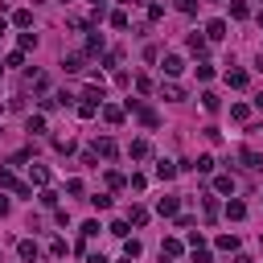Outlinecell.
Masks as SVG:
<instances>
[{"label":"cell","mask_w":263,"mask_h":263,"mask_svg":"<svg viewBox=\"0 0 263 263\" xmlns=\"http://www.w3.org/2000/svg\"><path fill=\"white\" fill-rule=\"evenodd\" d=\"M0 189H13L17 197H33V185H25V181H17L9 169H0Z\"/></svg>","instance_id":"obj_1"},{"label":"cell","mask_w":263,"mask_h":263,"mask_svg":"<svg viewBox=\"0 0 263 263\" xmlns=\"http://www.w3.org/2000/svg\"><path fill=\"white\" fill-rule=\"evenodd\" d=\"M115 152H119V144H115L111 136H103V140H95V156H107V160H115Z\"/></svg>","instance_id":"obj_2"},{"label":"cell","mask_w":263,"mask_h":263,"mask_svg":"<svg viewBox=\"0 0 263 263\" xmlns=\"http://www.w3.org/2000/svg\"><path fill=\"white\" fill-rule=\"evenodd\" d=\"M181 251H185L181 239H164V243H160V259H181Z\"/></svg>","instance_id":"obj_3"},{"label":"cell","mask_w":263,"mask_h":263,"mask_svg":"<svg viewBox=\"0 0 263 263\" xmlns=\"http://www.w3.org/2000/svg\"><path fill=\"white\" fill-rule=\"evenodd\" d=\"M160 70H164V74L173 78V74H181V70H185V62H181L177 54H164V62H160Z\"/></svg>","instance_id":"obj_4"},{"label":"cell","mask_w":263,"mask_h":263,"mask_svg":"<svg viewBox=\"0 0 263 263\" xmlns=\"http://www.w3.org/2000/svg\"><path fill=\"white\" fill-rule=\"evenodd\" d=\"M239 156H243V164H247V169H251V173H263V156H259V152H251V148H243Z\"/></svg>","instance_id":"obj_5"},{"label":"cell","mask_w":263,"mask_h":263,"mask_svg":"<svg viewBox=\"0 0 263 263\" xmlns=\"http://www.w3.org/2000/svg\"><path fill=\"white\" fill-rule=\"evenodd\" d=\"M226 218H230V222H243V218H247V206L230 197V202H226Z\"/></svg>","instance_id":"obj_6"},{"label":"cell","mask_w":263,"mask_h":263,"mask_svg":"<svg viewBox=\"0 0 263 263\" xmlns=\"http://www.w3.org/2000/svg\"><path fill=\"white\" fill-rule=\"evenodd\" d=\"M156 177H160V181H173V177H177V164H173V160H156Z\"/></svg>","instance_id":"obj_7"},{"label":"cell","mask_w":263,"mask_h":263,"mask_svg":"<svg viewBox=\"0 0 263 263\" xmlns=\"http://www.w3.org/2000/svg\"><path fill=\"white\" fill-rule=\"evenodd\" d=\"M82 62H86L82 54H66V58H62V66H66V74H78V70H82Z\"/></svg>","instance_id":"obj_8"},{"label":"cell","mask_w":263,"mask_h":263,"mask_svg":"<svg viewBox=\"0 0 263 263\" xmlns=\"http://www.w3.org/2000/svg\"><path fill=\"white\" fill-rule=\"evenodd\" d=\"M29 181L33 185H46L50 181V169H46V164H29Z\"/></svg>","instance_id":"obj_9"},{"label":"cell","mask_w":263,"mask_h":263,"mask_svg":"<svg viewBox=\"0 0 263 263\" xmlns=\"http://www.w3.org/2000/svg\"><path fill=\"white\" fill-rule=\"evenodd\" d=\"M230 17H235V21H247V17H251V5H247V0H230Z\"/></svg>","instance_id":"obj_10"},{"label":"cell","mask_w":263,"mask_h":263,"mask_svg":"<svg viewBox=\"0 0 263 263\" xmlns=\"http://www.w3.org/2000/svg\"><path fill=\"white\" fill-rule=\"evenodd\" d=\"M206 37H210V41H222V37H226V21H210V25H206Z\"/></svg>","instance_id":"obj_11"},{"label":"cell","mask_w":263,"mask_h":263,"mask_svg":"<svg viewBox=\"0 0 263 263\" xmlns=\"http://www.w3.org/2000/svg\"><path fill=\"white\" fill-rule=\"evenodd\" d=\"M214 189H218V193H235V189H239V181L230 177V173H222V177L214 181Z\"/></svg>","instance_id":"obj_12"},{"label":"cell","mask_w":263,"mask_h":263,"mask_svg":"<svg viewBox=\"0 0 263 263\" xmlns=\"http://www.w3.org/2000/svg\"><path fill=\"white\" fill-rule=\"evenodd\" d=\"M82 103H95V107H103V86H86V91H82Z\"/></svg>","instance_id":"obj_13"},{"label":"cell","mask_w":263,"mask_h":263,"mask_svg":"<svg viewBox=\"0 0 263 263\" xmlns=\"http://www.w3.org/2000/svg\"><path fill=\"white\" fill-rule=\"evenodd\" d=\"M99 111H103V119H107V123H119V119H123V107H115V103H103Z\"/></svg>","instance_id":"obj_14"},{"label":"cell","mask_w":263,"mask_h":263,"mask_svg":"<svg viewBox=\"0 0 263 263\" xmlns=\"http://www.w3.org/2000/svg\"><path fill=\"white\" fill-rule=\"evenodd\" d=\"M13 25H17V29H33V13H29V9H17V13H13Z\"/></svg>","instance_id":"obj_15"},{"label":"cell","mask_w":263,"mask_h":263,"mask_svg":"<svg viewBox=\"0 0 263 263\" xmlns=\"http://www.w3.org/2000/svg\"><path fill=\"white\" fill-rule=\"evenodd\" d=\"M226 82L235 86V91H243L247 86V70H226Z\"/></svg>","instance_id":"obj_16"},{"label":"cell","mask_w":263,"mask_h":263,"mask_svg":"<svg viewBox=\"0 0 263 263\" xmlns=\"http://www.w3.org/2000/svg\"><path fill=\"white\" fill-rule=\"evenodd\" d=\"M189 54H197V58L206 54V37H202V33H189Z\"/></svg>","instance_id":"obj_17"},{"label":"cell","mask_w":263,"mask_h":263,"mask_svg":"<svg viewBox=\"0 0 263 263\" xmlns=\"http://www.w3.org/2000/svg\"><path fill=\"white\" fill-rule=\"evenodd\" d=\"M156 210H160L164 218H173V214H177V197H160V202H156Z\"/></svg>","instance_id":"obj_18"},{"label":"cell","mask_w":263,"mask_h":263,"mask_svg":"<svg viewBox=\"0 0 263 263\" xmlns=\"http://www.w3.org/2000/svg\"><path fill=\"white\" fill-rule=\"evenodd\" d=\"M25 127L33 132V136H41V132H46V115H29V119H25Z\"/></svg>","instance_id":"obj_19"},{"label":"cell","mask_w":263,"mask_h":263,"mask_svg":"<svg viewBox=\"0 0 263 263\" xmlns=\"http://www.w3.org/2000/svg\"><path fill=\"white\" fill-rule=\"evenodd\" d=\"M86 54H103V33H91L86 37Z\"/></svg>","instance_id":"obj_20"},{"label":"cell","mask_w":263,"mask_h":263,"mask_svg":"<svg viewBox=\"0 0 263 263\" xmlns=\"http://www.w3.org/2000/svg\"><path fill=\"white\" fill-rule=\"evenodd\" d=\"M160 95H164V99H169V103H177V99H185V91H181L177 82H169V86H164Z\"/></svg>","instance_id":"obj_21"},{"label":"cell","mask_w":263,"mask_h":263,"mask_svg":"<svg viewBox=\"0 0 263 263\" xmlns=\"http://www.w3.org/2000/svg\"><path fill=\"white\" fill-rule=\"evenodd\" d=\"M202 107H206V111H218V107H222V99H218L214 91H206V95H202Z\"/></svg>","instance_id":"obj_22"},{"label":"cell","mask_w":263,"mask_h":263,"mask_svg":"<svg viewBox=\"0 0 263 263\" xmlns=\"http://www.w3.org/2000/svg\"><path fill=\"white\" fill-rule=\"evenodd\" d=\"M140 251H144V247H140L136 239H123V255H127V259H140Z\"/></svg>","instance_id":"obj_23"},{"label":"cell","mask_w":263,"mask_h":263,"mask_svg":"<svg viewBox=\"0 0 263 263\" xmlns=\"http://www.w3.org/2000/svg\"><path fill=\"white\" fill-rule=\"evenodd\" d=\"M127 218L136 222V226H144V222H148V210H144V206H132V210H127Z\"/></svg>","instance_id":"obj_24"},{"label":"cell","mask_w":263,"mask_h":263,"mask_svg":"<svg viewBox=\"0 0 263 263\" xmlns=\"http://www.w3.org/2000/svg\"><path fill=\"white\" fill-rule=\"evenodd\" d=\"M218 251H239V239L235 235H218Z\"/></svg>","instance_id":"obj_25"},{"label":"cell","mask_w":263,"mask_h":263,"mask_svg":"<svg viewBox=\"0 0 263 263\" xmlns=\"http://www.w3.org/2000/svg\"><path fill=\"white\" fill-rule=\"evenodd\" d=\"M17 251H21V259H37V243H33V239H25Z\"/></svg>","instance_id":"obj_26"},{"label":"cell","mask_w":263,"mask_h":263,"mask_svg":"<svg viewBox=\"0 0 263 263\" xmlns=\"http://www.w3.org/2000/svg\"><path fill=\"white\" fill-rule=\"evenodd\" d=\"M247 115H251V107H247V103H235V107H230V119H239V123H247Z\"/></svg>","instance_id":"obj_27"},{"label":"cell","mask_w":263,"mask_h":263,"mask_svg":"<svg viewBox=\"0 0 263 263\" xmlns=\"http://www.w3.org/2000/svg\"><path fill=\"white\" fill-rule=\"evenodd\" d=\"M193 169H197V173H214V156H197Z\"/></svg>","instance_id":"obj_28"},{"label":"cell","mask_w":263,"mask_h":263,"mask_svg":"<svg viewBox=\"0 0 263 263\" xmlns=\"http://www.w3.org/2000/svg\"><path fill=\"white\" fill-rule=\"evenodd\" d=\"M37 202H41V206H58V193H54V189H41Z\"/></svg>","instance_id":"obj_29"},{"label":"cell","mask_w":263,"mask_h":263,"mask_svg":"<svg viewBox=\"0 0 263 263\" xmlns=\"http://www.w3.org/2000/svg\"><path fill=\"white\" fill-rule=\"evenodd\" d=\"M132 156L144 160V156H148V144H144V140H132Z\"/></svg>","instance_id":"obj_30"},{"label":"cell","mask_w":263,"mask_h":263,"mask_svg":"<svg viewBox=\"0 0 263 263\" xmlns=\"http://www.w3.org/2000/svg\"><path fill=\"white\" fill-rule=\"evenodd\" d=\"M202 206H206V222H214V218H218V202H214V197H206Z\"/></svg>","instance_id":"obj_31"},{"label":"cell","mask_w":263,"mask_h":263,"mask_svg":"<svg viewBox=\"0 0 263 263\" xmlns=\"http://www.w3.org/2000/svg\"><path fill=\"white\" fill-rule=\"evenodd\" d=\"M91 206H95V210H107V206H111V197H107V193H95V197H91Z\"/></svg>","instance_id":"obj_32"},{"label":"cell","mask_w":263,"mask_h":263,"mask_svg":"<svg viewBox=\"0 0 263 263\" xmlns=\"http://www.w3.org/2000/svg\"><path fill=\"white\" fill-rule=\"evenodd\" d=\"M111 29H127V13H123V9L111 13Z\"/></svg>","instance_id":"obj_33"},{"label":"cell","mask_w":263,"mask_h":263,"mask_svg":"<svg viewBox=\"0 0 263 263\" xmlns=\"http://www.w3.org/2000/svg\"><path fill=\"white\" fill-rule=\"evenodd\" d=\"M95 235H99V222H95V218L82 222V239H95Z\"/></svg>","instance_id":"obj_34"},{"label":"cell","mask_w":263,"mask_h":263,"mask_svg":"<svg viewBox=\"0 0 263 263\" xmlns=\"http://www.w3.org/2000/svg\"><path fill=\"white\" fill-rule=\"evenodd\" d=\"M37 46V33H21V50H33Z\"/></svg>","instance_id":"obj_35"},{"label":"cell","mask_w":263,"mask_h":263,"mask_svg":"<svg viewBox=\"0 0 263 263\" xmlns=\"http://www.w3.org/2000/svg\"><path fill=\"white\" fill-rule=\"evenodd\" d=\"M111 235L115 239H127V222H111Z\"/></svg>","instance_id":"obj_36"},{"label":"cell","mask_w":263,"mask_h":263,"mask_svg":"<svg viewBox=\"0 0 263 263\" xmlns=\"http://www.w3.org/2000/svg\"><path fill=\"white\" fill-rule=\"evenodd\" d=\"M193 263H210V251L206 247H193Z\"/></svg>","instance_id":"obj_37"},{"label":"cell","mask_w":263,"mask_h":263,"mask_svg":"<svg viewBox=\"0 0 263 263\" xmlns=\"http://www.w3.org/2000/svg\"><path fill=\"white\" fill-rule=\"evenodd\" d=\"M164 17V5H148V21H160Z\"/></svg>","instance_id":"obj_38"},{"label":"cell","mask_w":263,"mask_h":263,"mask_svg":"<svg viewBox=\"0 0 263 263\" xmlns=\"http://www.w3.org/2000/svg\"><path fill=\"white\" fill-rule=\"evenodd\" d=\"M95 111H99V107H95V103H78V115H82V119H91V115H95Z\"/></svg>","instance_id":"obj_39"},{"label":"cell","mask_w":263,"mask_h":263,"mask_svg":"<svg viewBox=\"0 0 263 263\" xmlns=\"http://www.w3.org/2000/svg\"><path fill=\"white\" fill-rule=\"evenodd\" d=\"M107 185H111V189H123V185H127V181H123V177H119V173H107Z\"/></svg>","instance_id":"obj_40"},{"label":"cell","mask_w":263,"mask_h":263,"mask_svg":"<svg viewBox=\"0 0 263 263\" xmlns=\"http://www.w3.org/2000/svg\"><path fill=\"white\" fill-rule=\"evenodd\" d=\"M177 9L181 13H197V0H177Z\"/></svg>","instance_id":"obj_41"},{"label":"cell","mask_w":263,"mask_h":263,"mask_svg":"<svg viewBox=\"0 0 263 263\" xmlns=\"http://www.w3.org/2000/svg\"><path fill=\"white\" fill-rule=\"evenodd\" d=\"M86 5L95 9V17H103V9H107V0H86Z\"/></svg>","instance_id":"obj_42"},{"label":"cell","mask_w":263,"mask_h":263,"mask_svg":"<svg viewBox=\"0 0 263 263\" xmlns=\"http://www.w3.org/2000/svg\"><path fill=\"white\" fill-rule=\"evenodd\" d=\"M9 210H13V202H9V197H5V193H0V218H5Z\"/></svg>","instance_id":"obj_43"},{"label":"cell","mask_w":263,"mask_h":263,"mask_svg":"<svg viewBox=\"0 0 263 263\" xmlns=\"http://www.w3.org/2000/svg\"><path fill=\"white\" fill-rule=\"evenodd\" d=\"M86 263H107V259H103V255H99V251H91V259H86Z\"/></svg>","instance_id":"obj_44"},{"label":"cell","mask_w":263,"mask_h":263,"mask_svg":"<svg viewBox=\"0 0 263 263\" xmlns=\"http://www.w3.org/2000/svg\"><path fill=\"white\" fill-rule=\"evenodd\" d=\"M5 33H9V21H5V17H0V37H5Z\"/></svg>","instance_id":"obj_45"},{"label":"cell","mask_w":263,"mask_h":263,"mask_svg":"<svg viewBox=\"0 0 263 263\" xmlns=\"http://www.w3.org/2000/svg\"><path fill=\"white\" fill-rule=\"evenodd\" d=\"M119 5H132V9H136V5H144V0H119Z\"/></svg>","instance_id":"obj_46"},{"label":"cell","mask_w":263,"mask_h":263,"mask_svg":"<svg viewBox=\"0 0 263 263\" xmlns=\"http://www.w3.org/2000/svg\"><path fill=\"white\" fill-rule=\"evenodd\" d=\"M255 107H259V111H263V95H259V99H255Z\"/></svg>","instance_id":"obj_47"},{"label":"cell","mask_w":263,"mask_h":263,"mask_svg":"<svg viewBox=\"0 0 263 263\" xmlns=\"http://www.w3.org/2000/svg\"><path fill=\"white\" fill-rule=\"evenodd\" d=\"M119 263H132V259H127V255H123V259H119Z\"/></svg>","instance_id":"obj_48"},{"label":"cell","mask_w":263,"mask_h":263,"mask_svg":"<svg viewBox=\"0 0 263 263\" xmlns=\"http://www.w3.org/2000/svg\"><path fill=\"white\" fill-rule=\"evenodd\" d=\"M62 5H70V0H62Z\"/></svg>","instance_id":"obj_49"}]
</instances>
